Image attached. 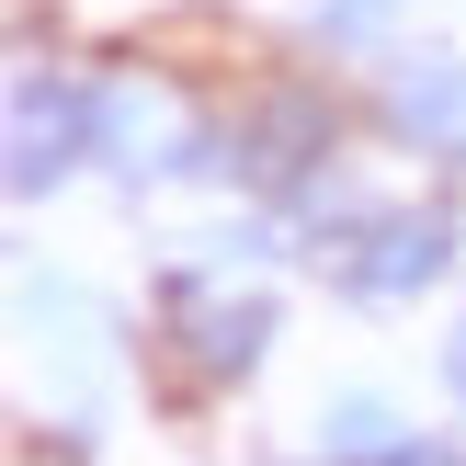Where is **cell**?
Listing matches in <instances>:
<instances>
[{"label":"cell","mask_w":466,"mask_h":466,"mask_svg":"<svg viewBox=\"0 0 466 466\" xmlns=\"http://www.w3.org/2000/svg\"><path fill=\"white\" fill-rule=\"evenodd\" d=\"M341 250H353L341 273H353L364 296H399V285H432V273H444V228H432V217H376L364 239H341Z\"/></svg>","instance_id":"cell-1"},{"label":"cell","mask_w":466,"mask_h":466,"mask_svg":"<svg viewBox=\"0 0 466 466\" xmlns=\"http://www.w3.org/2000/svg\"><path fill=\"white\" fill-rule=\"evenodd\" d=\"M80 137H91V114L68 103V91H57V103H46V80H35V91H23V103H12V182H23V194H35L46 171H68V148H80Z\"/></svg>","instance_id":"cell-2"},{"label":"cell","mask_w":466,"mask_h":466,"mask_svg":"<svg viewBox=\"0 0 466 466\" xmlns=\"http://www.w3.org/2000/svg\"><path fill=\"white\" fill-rule=\"evenodd\" d=\"M399 114L432 137V148H466V68H421V80H399Z\"/></svg>","instance_id":"cell-3"},{"label":"cell","mask_w":466,"mask_h":466,"mask_svg":"<svg viewBox=\"0 0 466 466\" xmlns=\"http://www.w3.org/2000/svg\"><path fill=\"white\" fill-rule=\"evenodd\" d=\"M250 353H262V308H205V364L228 376V364H250Z\"/></svg>","instance_id":"cell-4"},{"label":"cell","mask_w":466,"mask_h":466,"mask_svg":"<svg viewBox=\"0 0 466 466\" xmlns=\"http://www.w3.org/2000/svg\"><path fill=\"white\" fill-rule=\"evenodd\" d=\"M319 12H330V23H387L399 0H319Z\"/></svg>","instance_id":"cell-5"},{"label":"cell","mask_w":466,"mask_h":466,"mask_svg":"<svg viewBox=\"0 0 466 466\" xmlns=\"http://www.w3.org/2000/svg\"><path fill=\"white\" fill-rule=\"evenodd\" d=\"M364 466H455V455H421V444H387V455H364Z\"/></svg>","instance_id":"cell-6"},{"label":"cell","mask_w":466,"mask_h":466,"mask_svg":"<svg viewBox=\"0 0 466 466\" xmlns=\"http://www.w3.org/2000/svg\"><path fill=\"white\" fill-rule=\"evenodd\" d=\"M444 376H455V399H466V330H455V353H444Z\"/></svg>","instance_id":"cell-7"}]
</instances>
